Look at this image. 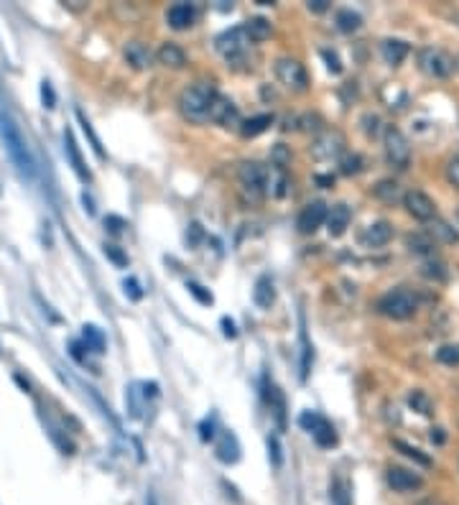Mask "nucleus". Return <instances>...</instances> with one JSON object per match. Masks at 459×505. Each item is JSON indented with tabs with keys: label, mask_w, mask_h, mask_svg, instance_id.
<instances>
[{
	"label": "nucleus",
	"mask_w": 459,
	"mask_h": 505,
	"mask_svg": "<svg viewBox=\"0 0 459 505\" xmlns=\"http://www.w3.org/2000/svg\"><path fill=\"white\" fill-rule=\"evenodd\" d=\"M429 439H432L434 444H444V442H446L444 429H432V434H429Z\"/></svg>",
	"instance_id": "5fc2aeb1"
},
{
	"label": "nucleus",
	"mask_w": 459,
	"mask_h": 505,
	"mask_svg": "<svg viewBox=\"0 0 459 505\" xmlns=\"http://www.w3.org/2000/svg\"><path fill=\"white\" fill-rule=\"evenodd\" d=\"M126 227H128V222L123 217H118V214H107L105 217V230L110 235H123L126 233Z\"/></svg>",
	"instance_id": "79ce46f5"
},
{
	"label": "nucleus",
	"mask_w": 459,
	"mask_h": 505,
	"mask_svg": "<svg viewBox=\"0 0 459 505\" xmlns=\"http://www.w3.org/2000/svg\"><path fill=\"white\" fill-rule=\"evenodd\" d=\"M268 454H271V462L273 467L279 470L283 465V457H281V444H279V437H268Z\"/></svg>",
	"instance_id": "49530a36"
},
{
	"label": "nucleus",
	"mask_w": 459,
	"mask_h": 505,
	"mask_svg": "<svg viewBox=\"0 0 459 505\" xmlns=\"http://www.w3.org/2000/svg\"><path fill=\"white\" fill-rule=\"evenodd\" d=\"M64 153H67V159H69V164H72V169H74V174L80 176L82 181H92V174H90V169L85 166V159H82V153H80V148H77V140H74V133L72 130H64Z\"/></svg>",
	"instance_id": "2eb2a0df"
},
{
	"label": "nucleus",
	"mask_w": 459,
	"mask_h": 505,
	"mask_svg": "<svg viewBox=\"0 0 459 505\" xmlns=\"http://www.w3.org/2000/svg\"><path fill=\"white\" fill-rule=\"evenodd\" d=\"M342 151H345V135L340 130H326V133H322L319 138L314 140L312 146V156L319 161L337 159Z\"/></svg>",
	"instance_id": "9b49d317"
},
{
	"label": "nucleus",
	"mask_w": 459,
	"mask_h": 505,
	"mask_svg": "<svg viewBox=\"0 0 459 505\" xmlns=\"http://www.w3.org/2000/svg\"><path fill=\"white\" fill-rule=\"evenodd\" d=\"M408 406H411L413 411H419L421 416H432L434 413V403H432V398L426 396L424 391H413V393H408Z\"/></svg>",
	"instance_id": "473e14b6"
},
{
	"label": "nucleus",
	"mask_w": 459,
	"mask_h": 505,
	"mask_svg": "<svg viewBox=\"0 0 459 505\" xmlns=\"http://www.w3.org/2000/svg\"><path fill=\"white\" fill-rule=\"evenodd\" d=\"M457 217H459V212H457Z\"/></svg>",
	"instance_id": "052dcab7"
},
{
	"label": "nucleus",
	"mask_w": 459,
	"mask_h": 505,
	"mask_svg": "<svg viewBox=\"0 0 459 505\" xmlns=\"http://www.w3.org/2000/svg\"><path fill=\"white\" fill-rule=\"evenodd\" d=\"M353 222V209L347 205H334L326 214V230L332 238H340V235L347 233V227Z\"/></svg>",
	"instance_id": "f3484780"
},
{
	"label": "nucleus",
	"mask_w": 459,
	"mask_h": 505,
	"mask_svg": "<svg viewBox=\"0 0 459 505\" xmlns=\"http://www.w3.org/2000/svg\"><path fill=\"white\" fill-rule=\"evenodd\" d=\"M288 184H291V181H288L286 176V169H279L271 164V169H268V181H266V194L281 200V197H286Z\"/></svg>",
	"instance_id": "4be33fe9"
},
{
	"label": "nucleus",
	"mask_w": 459,
	"mask_h": 505,
	"mask_svg": "<svg viewBox=\"0 0 459 505\" xmlns=\"http://www.w3.org/2000/svg\"><path fill=\"white\" fill-rule=\"evenodd\" d=\"M322 56H324V61H326V69L332 74H340L342 72V64H340V56L334 51H329V49H322Z\"/></svg>",
	"instance_id": "de8ad7c7"
},
{
	"label": "nucleus",
	"mask_w": 459,
	"mask_h": 505,
	"mask_svg": "<svg viewBox=\"0 0 459 505\" xmlns=\"http://www.w3.org/2000/svg\"><path fill=\"white\" fill-rule=\"evenodd\" d=\"M123 288H126V296H130L133 301H140L143 299V288H140V284H138V279H126L123 281Z\"/></svg>",
	"instance_id": "a18cd8bd"
},
{
	"label": "nucleus",
	"mask_w": 459,
	"mask_h": 505,
	"mask_svg": "<svg viewBox=\"0 0 459 505\" xmlns=\"http://www.w3.org/2000/svg\"><path fill=\"white\" fill-rule=\"evenodd\" d=\"M276 77L283 87L288 90H296V92H304L306 87H309V77H306V69L301 67L296 59H288V56H281L276 59Z\"/></svg>",
	"instance_id": "0eeeda50"
},
{
	"label": "nucleus",
	"mask_w": 459,
	"mask_h": 505,
	"mask_svg": "<svg viewBox=\"0 0 459 505\" xmlns=\"http://www.w3.org/2000/svg\"><path fill=\"white\" fill-rule=\"evenodd\" d=\"M209 120H212V123H217V126H222V128L243 126L238 105H235L230 97H225V95H220V92H217L212 107H209Z\"/></svg>",
	"instance_id": "9d476101"
},
{
	"label": "nucleus",
	"mask_w": 459,
	"mask_h": 505,
	"mask_svg": "<svg viewBox=\"0 0 459 505\" xmlns=\"http://www.w3.org/2000/svg\"><path fill=\"white\" fill-rule=\"evenodd\" d=\"M436 360L441 365H459V345H441L436 350Z\"/></svg>",
	"instance_id": "e433bc0d"
},
{
	"label": "nucleus",
	"mask_w": 459,
	"mask_h": 505,
	"mask_svg": "<svg viewBox=\"0 0 459 505\" xmlns=\"http://www.w3.org/2000/svg\"><path fill=\"white\" fill-rule=\"evenodd\" d=\"M403 207H406V212L411 214L413 219H421V222H432L436 217V205L429 194L424 192H406L403 194Z\"/></svg>",
	"instance_id": "1a4fd4ad"
},
{
	"label": "nucleus",
	"mask_w": 459,
	"mask_h": 505,
	"mask_svg": "<svg viewBox=\"0 0 459 505\" xmlns=\"http://www.w3.org/2000/svg\"><path fill=\"white\" fill-rule=\"evenodd\" d=\"M243 28H245V34H247V39L250 41H263V39L271 36V23H268L266 18H260V16L245 20V26Z\"/></svg>",
	"instance_id": "c756f323"
},
{
	"label": "nucleus",
	"mask_w": 459,
	"mask_h": 505,
	"mask_svg": "<svg viewBox=\"0 0 459 505\" xmlns=\"http://www.w3.org/2000/svg\"><path fill=\"white\" fill-rule=\"evenodd\" d=\"M375 309H378L383 317H388V320L403 322V320H411L413 314L419 312V299H416V293L408 291V288H393L386 296H380Z\"/></svg>",
	"instance_id": "7ed1b4c3"
},
{
	"label": "nucleus",
	"mask_w": 459,
	"mask_h": 505,
	"mask_svg": "<svg viewBox=\"0 0 459 505\" xmlns=\"http://www.w3.org/2000/svg\"><path fill=\"white\" fill-rule=\"evenodd\" d=\"M202 227H200V222H192V225H189V233H187V240H189V245H197V243H200L202 240Z\"/></svg>",
	"instance_id": "3c124183"
},
{
	"label": "nucleus",
	"mask_w": 459,
	"mask_h": 505,
	"mask_svg": "<svg viewBox=\"0 0 459 505\" xmlns=\"http://www.w3.org/2000/svg\"><path fill=\"white\" fill-rule=\"evenodd\" d=\"M214 44H217V51H220L227 61H235L247 51L250 39H247L245 28L240 26V28H233V31H225L222 36H217Z\"/></svg>",
	"instance_id": "6e6552de"
},
{
	"label": "nucleus",
	"mask_w": 459,
	"mask_h": 505,
	"mask_svg": "<svg viewBox=\"0 0 459 505\" xmlns=\"http://www.w3.org/2000/svg\"><path fill=\"white\" fill-rule=\"evenodd\" d=\"M446 181L454 189H459V159H449V164H446Z\"/></svg>",
	"instance_id": "09e8293b"
},
{
	"label": "nucleus",
	"mask_w": 459,
	"mask_h": 505,
	"mask_svg": "<svg viewBox=\"0 0 459 505\" xmlns=\"http://www.w3.org/2000/svg\"><path fill=\"white\" fill-rule=\"evenodd\" d=\"M383 148H386V159L391 166L400 169V171L408 169V164H411V143L396 126H386Z\"/></svg>",
	"instance_id": "20e7f679"
},
{
	"label": "nucleus",
	"mask_w": 459,
	"mask_h": 505,
	"mask_svg": "<svg viewBox=\"0 0 459 505\" xmlns=\"http://www.w3.org/2000/svg\"><path fill=\"white\" fill-rule=\"evenodd\" d=\"M41 102H44V107L47 110H54L56 107V95H54V87H51V82H41Z\"/></svg>",
	"instance_id": "37998d69"
},
{
	"label": "nucleus",
	"mask_w": 459,
	"mask_h": 505,
	"mask_svg": "<svg viewBox=\"0 0 459 505\" xmlns=\"http://www.w3.org/2000/svg\"><path fill=\"white\" fill-rule=\"evenodd\" d=\"M408 51H411V47L400 39H386L380 44V54H383V59H386L391 67H398L400 61L408 56Z\"/></svg>",
	"instance_id": "412c9836"
},
{
	"label": "nucleus",
	"mask_w": 459,
	"mask_h": 505,
	"mask_svg": "<svg viewBox=\"0 0 459 505\" xmlns=\"http://www.w3.org/2000/svg\"><path fill=\"white\" fill-rule=\"evenodd\" d=\"M332 500L334 505H350V490H347V482L337 480L332 485Z\"/></svg>",
	"instance_id": "a19ab883"
},
{
	"label": "nucleus",
	"mask_w": 459,
	"mask_h": 505,
	"mask_svg": "<svg viewBox=\"0 0 459 505\" xmlns=\"http://www.w3.org/2000/svg\"><path fill=\"white\" fill-rule=\"evenodd\" d=\"M77 120H80V126H82V130H85V135L90 138V143H92V151L97 153V159H107L105 156V148H102V140H100V135L94 133V128H92V123H90V118H87L82 110H77Z\"/></svg>",
	"instance_id": "c85d7f7f"
},
{
	"label": "nucleus",
	"mask_w": 459,
	"mask_h": 505,
	"mask_svg": "<svg viewBox=\"0 0 459 505\" xmlns=\"http://www.w3.org/2000/svg\"><path fill=\"white\" fill-rule=\"evenodd\" d=\"M0 135H3L6 151H8V156H11V161L16 164V169H18L26 179H34V174H36L34 156H31V151H28L26 138L20 135V128L16 126V120L8 113H0Z\"/></svg>",
	"instance_id": "f257e3e1"
},
{
	"label": "nucleus",
	"mask_w": 459,
	"mask_h": 505,
	"mask_svg": "<svg viewBox=\"0 0 459 505\" xmlns=\"http://www.w3.org/2000/svg\"><path fill=\"white\" fill-rule=\"evenodd\" d=\"M156 61H159L161 67L181 69V67H187V54H184L181 47H176L173 41H166V44H161V49L156 51Z\"/></svg>",
	"instance_id": "a211bd4d"
},
{
	"label": "nucleus",
	"mask_w": 459,
	"mask_h": 505,
	"mask_svg": "<svg viewBox=\"0 0 459 505\" xmlns=\"http://www.w3.org/2000/svg\"><path fill=\"white\" fill-rule=\"evenodd\" d=\"M202 439L204 442H212L214 437H217V432H214V419H207V421H202Z\"/></svg>",
	"instance_id": "8fccbe9b"
},
{
	"label": "nucleus",
	"mask_w": 459,
	"mask_h": 505,
	"mask_svg": "<svg viewBox=\"0 0 459 505\" xmlns=\"http://www.w3.org/2000/svg\"><path fill=\"white\" fill-rule=\"evenodd\" d=\"M373 192H375V197H378V200H383V202H396V200L400 197V186H398V181L383 179V181H378V184L373 186Z\"/></svg>",
	"instance_id": "7c9ffc66"
},
{
	"label": "nucleus",
	"mask_w": 459,
	"mask_h": 505,
	"mask_svg": "<svg viewBox=\"0 0 459 505\" xmlns=\"http://www.w3.org/2000/svg\"><path fill=\"white\" fill-rule=\"evenodd\" d=\"M326 214H329V209H326L324 202H312V205H306L304 209L299 212V219H296L299 233L301 235L317 233V230H319V227L326 222Z\"/></svg>",
	"instance_id": "f8f14e48"
},
{
	"label": "nucleus",
	"mask_w": 459,
	"mask_h": 505,
	"mask_svg": "<svg viewBox=\"0 0 459 505\" xmlns=\"http://www.w3.org/2000/svg\"><path fill=\"white\" fill-rule=\"evenodd\" d=\"M82 342H85L87 350H92V353H97V355L105 353V347H107L105 334H102L100 327H94V324L82 327Z\"/></svg>",
	"instance_id": "393cba45"
},
{
	"label": "nucleus",
	"mask_w": 459,
	"mask_h": 505,
	"mask_svg": "<svg viewBox=\"0 0 459 505\" xmlns=\"http://www.w3.org/2000/svg\"><path fill=\"white\" fill-rule=\"evenodd\" d=\"M419 69L429 77H436V80H444L449 77L454 69V59L449 54H444L441 49H432L426 47L419 51Z\"/></svg>",
	"instance_id": "423d86ee"
},
{
	"label": "nucleus",
	"mask_w": 459,
	"mask_h": 505,
	"mask_svg": "<svg viewBox=\"0 0 459 505\" xmlns=\"http://www.w3.org/2000/svg\"><path fill=\"white\" fill-rule=\"evenodd\" d=\"M426 233L432 235L434 240H441V243H449V245L459 240L457 230H454L452 225H446L444 219H436V217H434L432 222H429V230H426Z\"/></svg>",
	"instance_id": "bb28decb"
},
{
	"label": "nucleus",
	"mask_w": 459,
	"mask_h": 505,
	"mask_svg": "<svg viewBox=\"0 0 459 505\" xmlns=\"http://www.w3.org/2000/svg\"><path fill=\"white\" fill-rule=\"evenodd\" d=\"M312 437H314V442H317L319 446H334V444H337V432H334V426L329 424L326 419L322 421L317 429H314Z\"/></svg>",
	"instance_id": "2f4dec72"
},
{
	"label": "nucleus",
	"mask_w": 459,
	"mask_h": 505,
	"mask_svg": "<svg viewBox=\"0 0 459 505\" xmlns=\"http://www.w3.org/2000/svg\"><path fill=\"white\" fill-rule=\"evenodd\" d=\"M421 273L432 281H446V266L436 258H426L424 266H421Z\"/></svg>",
	"instance_id": "72a5a7b5"
},
{
	"label": "nucleus",
	"mask_w": 459,
	"mask_h": 505,
	"mask_svg": "<svg viewBox=\"0 0 459 505\" xmlns=\"http://www.w3.org/2000/svg\"><path fill=\"white\" fill-rule=\"evenodd\" d=\"M214 452H217V459L225 462V465H235L240 459V444L238 437L233 432H222L217 437V444H214Z\"/></svg>",
	"instance_id": "6ab92c4d"
},
{
	"label": "nucleus",
	"mask_w": 459,
	"mask_h": 505,
	"mask_svg": "<svg viewBox=\"0 0 459 505\" xmlns=\"http://www.w3.org/2000/svg\"><path fill=\"white\" fill-rule=\"evenodd\" d=\"M187 288H189V293H192L194 299L200 301V304L209 306V304H212V301H214L212 291H209V288H204V286H202V284H197V281H189Z\"/></svg>",
	"instance_id": "4c0bfd02"
},
{
	"label": "nucleus",
	"mask_w": 459,
	"mask_h": 505,
	"mask_svg": "<svg viewBox=\"0 0 459 505\" xmlns=\"http://www.w3.org/2000/svg\"><path fill=\"white\" fill-rule=\"evenodd\" d=\"M217 90L207 82H197V85L187 87L179 95V110L189 123H204L209 120V107H212Z\"/></svg>",
	"instance_id": "f03ea898"
},
{
	"label": "nucleus",
	"mask_w": 459,
	"mask_h": 505,
	"mask_svg": "<svg viewBox=\"0 0 459 505\" xmlns=\"http://www.w3.org/2000/svg\"><path fill=\"white\" fill-rule=\"evenodd\" d=\"M69 353H72V358H74V360H80V363H85V355H82V345H80V342H72V350H69Z\"/></svg>",
	"instance_id": "13d9d810"
},
{
	"label": "nucleus",
	"mask_w": 459,
	"mask_h": 505,
	"mask_svg": "<svg viewBox=\"0 0 459 505\" xmlns=\"http://www.w3.org/2000/svg\"><path fill=\"white\" fill-rule=\"evenodd\" d=\"M222 332H225V337H238V329H235V322L227 320V317H222Z\"/></svg>",
	"instance_id": "603ef678"
},
{
	"label": "nucleus",
	"mask_w": 459,
	"mask_h": 505,
	"mask_svg": "<svg viewBox=\"0 0 459 505\" xmlns=\"http://www.w3.org/2000/svg\"><path fill=\"white\" fill-rule=\"evenodd\" d=\"M393 446H396V449H400V452L406 454L408 459L419 462L421 467H432V459L426 457V454H421V449H416V446L406 444V442H400V439H396V442H393Z\"/></svg>",
	"instance_id": "c9c22d12"
},
{
	"label": "nucleus",
	"mask_w": 459,
	"mask_h": 505,
	"mask_svg": "<svg viewBox=\"0 0 459 505\" xmlns=\"http://www.w3.org/2000/svg\"><path fill=\"white\" fill-rule=\"evenodd\" d=\"M322 421H324V416H322V413H317V411H304V413L299 416L301 429H306L309 434H312L314 429H317V426L322 424Z\"/></svg>",
	"instance_id": "ea45409f"
},
{
	"label": "nucleus",
	"mask_w": 459,
	"mask_h": 505,
	"mask_svg": "<svg viewBox=\"0 0 459 505\" xmlns=\"http://www.w3.org/2000/svg\"><path fill=\"white\" fill-rule=\"evenodd\" d=\"M238 179L243 184L253 200H260L263 194H266V181H268V166L258 164V161H245V164H240L238 169Z\"/></svg>",
	"instance_id": "39448f33"
},
{
	"label": "nucleus",
	"mask_w": 459,
	"mask_h": 505,
	"mask_svg": "<svg viewBox=\"0 0 459 505\" xmlns=\"http://www.w3.org/2000/svg\"><path fill=\"white\" fill-rule=\"evenodd\" d=\"M271 126H273V115H255V118L250 120H243L240 133H243V138H255V135L266 133Z\"/></svg>",
	"instance_id": "a878e982"
},
{
	"label": "nucleus",
	"mask_w": 459,
	"mask_h": 505,
	"mask_svg": "<svg viewBox=\"0 0 459 505\" xmlns=\"http://www.w3.org/2000/svg\"><path fill=\"white\" fill-rule=\"evenodd\" d=\"M105 255H107L110 260H113L115 266H120V268H126V266H128V255H126L123 250H120L118 245H107V243H105Z\"/></svg>",
	"instance_id": "c03bdc74"
},
{
	"label": "nucleus",
	"mask_w": 459,
	"mask_h": 505,
	"mask_svg": "<svg viewBox=\"0 0 459 505\" xmlns=\"http://www.w3.org/2000/svg\"><path fill=\"white\" fill-rule=\"evenodd\" d=\"M391 238H393V225L386 222V219H380V222H373V225H367L365 230H362L360 243L367 248H380V245H386V243H391Z\"/></svg>",
	"instance_id": "4468645a"
},
{
	"label": "nucleus",
	"mask_w": 459,
	"mask_h": 505,
	"mask_svg": "<svg viewBox=\"0 0 459 505\" xmlns=\"http://www.w3.org/2000/svg\"><path fill=\"white\" fill-rule=\"evenodd\" d=\"M312 360H314V350L309 345V337L301 329V380L309 378V370H312Z\"/></svg>",
	"instance_id": "f704fd0d"
},
{
	"label": "nucleus",
	"mask_w": 459,
	"mask_h": 505,
	"mask_svg": "<svg viewBox=\"0 0 459 505\" xmlns=\"http://www.w3.org/2000/svg\"><path fill=\"white\" fill-rule=\"evenodd\" d=\"M309 8L314 13H324V11H329V0H309Z\"/></svg>",
	"instance_id": "864d4df0"
},
{
	"label": "nucleus",
	"mask_w": 459,
	"mask_h": 505,
	"mask_svg": "<svg viewBox=\"0 0 459 505\" xmlns=\"http://www.w3.org/2000/svg\"><path fill=\"white\" fill-rule=\"evenodd\" d=\"M166 20L173 31H184V28H192L194 20H197V8L189 6V3H176L166 11Z\"/></svg>",
	"instance_id": "dca6fc26"
},
{
	"label": "nucleus",
	"mask_w": 459,
	"mask_h": 505,
	"mask_svg": "<svg viewBox=\"0 0 459 505\" xmlns=\"http://www.w3.org/2000/svg\"><path fill=\"white\" fill-rule=\"evenodd\" d=\"M334 23H337V28H340L342 34H355V31L362 26V18H360L355 11H350V8H342V11H337Z\"/></svg>",
	"instance_id": "cd10ccee"
},
{
	"label": "nucleus",
	"mask_w": 459,
	"mask_h": 505,
	"mask_svg": "<svg viewBox=\"0 0 459 505\" xmlns=\"http://www.w3.org/2000/svg\"><path fill=\"white\" fill-rule=\"evenodd\" d=\"M386 480L396 492H413L424 487V480H421L419 472H411L406 467H388Z\"/></svg>",
	"instance_id": "ddd939ff"
},
{
	"label": "nucleus",
	"mask_w": 459,
	"mask_h": 505,
	"mask_svg": "<svg viewBox=\"0 0 459 505\" xmlns=\"http://www.w3.org/2000/svg\"><path fill=\"white\" fill-rule=\"evenodd\" d=\"M82 205H85L87 212L94 214V202H92V197H90V194H87V192H82Z\"/></svg>",
	"instance_id": "6e6d98bb"
},
{
	"label": "nucleus",
	"mask_w": 459,
	"mask_h": 505,
	"mask_svg": "<svg viewBox=\"0 0 459 505\" xmlns=\"http://www.w3.org/2000/svg\"><path fill=\"white\" fill-rule=\"evenodd\" d=\"M146 505H156V498H153L151 492H148V498H146Z\"/></svg>",
	"instance_id": "bf43d9fd"
},
{
	"label": "nucleus",
	"mask_w": 459,
	"mask_h": 505,
	"mask_svg": "<svg viewBox=\"0 0 459 505\" xmlns=\"http://www.w3.org/2000/svg\"><path fill=\"white\" fill-rule=\"evenodd\" d=\"M314 179H317V184H322V186H334V176H326V174H317Z\"/></svg>",
	"instance_id": "4d7b16f0"
},
{
	"label": "nucleus",
	"mask_w": 459,
	"mask_h": 505,
	"mask_svg": "<svg viewBox=\"0 0 459 505\" xmlns=\"http://www.w3.org/2000/svg\"><path fill=\"white\" fill-rule=\"evenodd\" d=\"M253 301L260 306V309H271L273 306V301H276V288H273L271 276H260V279L255 281Z\"/></svg>",
	"instance_id": "b1692460"
},
{
	"label": "nucleus",
	"mask_w": 459,
	"mask_h": 505,
	"mask_svg": "<svg viewBox=\"0 0 459 505\" xmlns=\"http://www.w3.org/2000/svg\"><path fill=\"white\" fill-rule=\"evenodd\" d=\"M123 54H126L128 64H130V67H135V69L151 67V61H153L151 49H148L143 41H128L126 49H123Z\"/></svg>",
	"instance_id": "aec40b11"
},
{
	"label": "nucleus",
	"mask_w": 459,
	"mask_h": 505,
	"mask_svg": "<svg viewBox=\"0 0 459 505\" xmlns=\"http://www.w3.org/2000/svg\"><path fill=\"white\" fill-rule=\"evenodd\" d=\"M406 245H408V250L416 253V255H426V258H434V255H436V240H434L429 233L408 235Z\"/></svg>",
	"instance_id": "5701e85b"
},
{
	"label": "nucleus",
	"mask_w": 459,
	"mask_h": 505,
	"mask_svg": "<svg viewBox=\"0 0 459 505\" xmlns=\"http://www.w3.org/2000/svg\"><path fill=\"white\" fill-rule=\"evenodd\" d=\"M360 169H362V156H357V153H347L345 159H342V174L345 176H353Z\"/></svg>",
	"instance_id": "58836bf2"
}]
</instances>
